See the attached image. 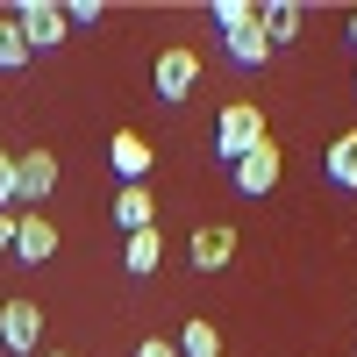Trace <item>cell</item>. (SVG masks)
<instances>
[{"mask_svg":"<svg viewBox=\"0 0 357 357\" xmlns=\"http://www.w3.org/2000/svg\"><path fill=\"white\" fill-rule=\"evenodd\" d=\"M264 136H272V129H264V114H257L250 100H229V107H222V122H215V158L236 165V158H250Z\"/></svg>","mask_w":357,"mask_h":357,"instance_id":"6da1fadb","label":"cell"},{"mask_svg":"<svg viewBox=\"0 0 357 357\" xmlns=\"http://www.w3.org/2000/svg\"><path fill=\"white\" fill-rule=\"evenodd\" d=\"M50 193H57V158L50 151H22L15 158V215H36Z\"/></svg>","mask_w":357,"mask_h":357,"instance_id":"7a4b0ae2","label":"cell"},{"mask_svg":"<svg viewBox=\"0 0 357 357\" xmlns=\"http://www.w3.org/2000/svg\"><path fill=\"white\" fill-rule=\"evenodd\" d=\"M151 86H158V100L165 107H178L200 86V50H186V43H172V50H158V72H151Z\"/></svg>","mask_w":357,"mask_h":357,"instance_id":"3957f363","label":"cell"},{"mask_svg":"<svg viewBox=\"0 0 357 357\" xmlns=\"http://www.w3.org/2000/svg\"><path fill=\"white\" fill-rule=\"evenodd\" d=\"M15 29H22L29 50H57L72 22H65V8H57V0H22V8H15Z\"/></svg>","mask_w":357,"mask_h":357,"instance_id":"277c9868","label":"cell"},{"mask_svg":"<svg viewBox=\"0 0 357 357\" xmlns=\"http://www.w3.org/2000/svg\"><path fill=\"white\" fill-rule=\"evenodd\" d=\"M279 172H286V165H279V143H272V136H264L250 158H236V165H229L236 193H250V200H264V193H272V186H279Z\"/></svg>","mask_w":357,"mask_h":357,"instance_id":"5b68a950","label":"cell"},{"mask_svg":"<svg viewBox=\"0 0 357 357\" xmlns=\"http://www.w3.org/2000/svg\"><path fill=\"white\" fill-rule=\"evenodd\" d=\"M0 343H8L15 357H29L43 343V307L36 301H8V307H0Z\"/></svg>","mask_w":357,"mask_h":357,"instance_id":"8992f818","label":"cell"},{"mask_svg":"<svg viewBox=\"0 0 357 357\" xmlns=\"http://www.w3.org/2000/svg\"><path fill=\"white\" fill-rule=\"evenodd\" d=\"M107 165L122 172V186H143V178H151V165H158V151H151V143H143L136 129H114V143H107Z\"/></svg>","mask_w":357,"mask_h":357,"instance_id":"52a82bcc","label":"cell"},{"mask_svg":"<svg viewBox=\"0 0 357 357\" xmlns=\"http://www.w3.org/2000/svg\"><path fill=\"white\" fill-rule=\"evenodd\" d=\"M15 257H22V264H50V257H57L50 215H15Z\"/></svg>","mask_w":357,"mask_h":357,"instance_id":"ba28073f","label":"cell"},{"mask_svg":"<svg viewBox=\"0 0 357 357\" xmlns=\"http://www.w3.org/2000/svg\"><path fill=\"white\" fill-rule=\"evenodd\" d=\"M114 222H122L129 236L158 229V193H151V186H122V193H114Z\"/></svg>","mask_w":357,"mask_h":357,"instance_id":"9c48e42d","label":"cell"},{"mask_svg":"<svg viewBox=\"0 0 357 357\" xmlns=\"http://www.w3.org/2000/svg\"><path fill=\"white\" fill-rule=\"evenodd\" d=\"M321 178L343 186V193H357V129H343L329 151H321Z\"/></svg>","mask_w":357,"mask_h":357,"instance_id":"30bf717a","label":"cell"},{"mask_svg":"<svg viewBox=\"0 0 357 357\" xmlns=\"http://www.w3.org/2000/svg\"><path fill=\"white\" fill-rule=\"evenodd\" d=\"M236 257V229H193V272H222V264Z\"/></svg>","mask_w":357,"mask_h":357,"instance_id":"8fae6325","label":"cell"},{"mask_svg":"<svg viewBox=\"0 0 357 357\" xmlns=\"http://www.w3.org/2000/svg\"><path fill=\"white\" fill-rule=\"evenodd\" d=\"M301 22H307V8H301V0H279V8H257V29H264V43H293V36H301Z\"/></svg>","mask_w":357,"mask_h":357,"instance_id":"7c38bea8","label":"cell"},{"mask_svg":"<svg viewBox=\"0 0 357 357\" xmlns=\"http://www.w3.org/2000/svg\"><path fill=\"white\" fill-rule=\"evenodd\" d=\"M122 264H129L136 279H151L158 264H165V236H158V229H143V236H129V243H122Z\"/></svg>","mask_w":357,"mask_h":357,"instance_id":"4fadbf2b","label":"cell"},{"mask_svg":"<svg viewBox=\"0 0 357 357\" xmlns=\"http://www.w3.org/2000/svg\"><path fill=\"white\" fill-rule=\"evenodd\" d=\"M172 350H178V357H222V329H215V321H186Z\"/></svg>","mask_w":357,"mask_h":357,"instance_id":"5bb4252c","label":"cell"},{"mask_svg":"<svg viewBox=\"0 0 357 357\" xmlns=\"http://www.w3.org/2000/svg\"><path fill=\"white\" fill-rule=\"evenodd\" d=\"M29 57H36V50L22 43V29H15V15H0V72H22Z\"/></svg>","mask_w":357,"mask_h":357,"instance_id":"9a60e30c","label":"cell"},{"mask_svg":"<svg viewBox=\"0 0 357 357\" xmlns=\"http://www.w3.org/2000/svg\"><path fill=\"white\" fill-rule=\"evenodd\" d=\"M229 57H236V65H264V57H272L264 29H236V36H229Z\"/></svg>","mask_w":357,"mask_h":357,"instance_id":"2e32d148","label":"cell"},{"mask_svg":"<svg viewBox=\"0 0 357 357\" xmlns=\"http://www.w3.org/2000/svg\"><path fill=\"white\" fill-rule=\"evenodd\" d=\"M215 22H222V36H236V29H257V8L250 0H215Z\"/></svg>","mask_w":357,"mask_h":357,"instance_id":"e0dca14e","label":"cell"},{"mask_svg":"<svg viewBox=\"0 0 357 357\" xmlns=\"http://www.w3.org/2000/svg\"><path fill=\"white\" fill-rule=\"evenodd\" d=\"M0 207L15 215V151H0Z\"/></svg>","mask_w":357,"mask_h":357,"instance_id":"ac0fdd59","label":"cell"},{"mask_svg":"<svg viewBox=\"0 0 357 357\" xmlns=\"http://www.w3.org/2000/svg\"><path fill=\"white\" fill-rule=\"evenodd\" d=\"M136 357H178V350H172L165 336H143V343H136Z\"/></svg>","mask_w":357,"mask_h":357,"instance_id":"d6986e66","label":"cell"},{"mask_svg":"<svg viewBox=\"0 0 357 357\" xmlns=\"http://www.w3.org/2000/svg\"><path fill=\"white\" fill-rule=\"evenodd\" d=\"M0 257H15V215L0 207Z\"/></svg>","mask_w":357,"mask_h":357,"instance_id":"ffe728a7","label":"cell"},{"mask_svg":"<svg viewBox=\"0 0 357 357\" xmlns=\"http://www.w3.org/2000/svg\"><path fill=\"white\" fill-rule=\"evenodd\" d=\"M350 43H357V15H350Z\"/></svg>","mask_w":357,"mask_h":357,"instance_id":"44dd1931","label":"cell"},{"mask_svg":"<svg viewBox=\"0 0 357 357\" xmlns=\"http://www.w3.org/2000/svg\"><path fill=\"white\" fill-rule=\"evenodd\" d=\"M50 357H72V350H50Z\"/></svg>","mask_w":357,"mask_h":357,"instance_id":"7402d4cb","label":"cell"}]
</instances>
